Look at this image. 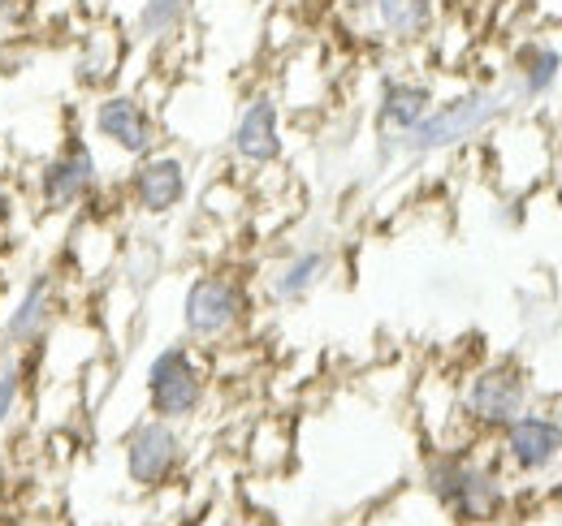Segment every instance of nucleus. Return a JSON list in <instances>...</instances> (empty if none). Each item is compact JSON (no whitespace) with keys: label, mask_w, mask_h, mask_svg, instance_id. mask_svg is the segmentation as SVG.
Here are the masks:
<instances>
[{"label":"nucleus","mask_w":562,"mask_h":526,"mask_svg":"<svg viewBox=\"0 0 562 526\" xmlns=\"http://www.w3.org/2000/svg\"><path fill=\"white\" fill-rule=\"evenodd\" d=\"M510 91L506 87H468L450 100H437L428 108L420 126L403 134L394 147H385L390 156H407V160H424V156H441L454 147H468L472 138L490 134L506 113H510Z\"/></svg>","instance_id":"1"},{"label":"nucleus","mask_w":562,"mask_h":526,"mask_svg":"<svg viewBox=\"0 0 562 526\" xmlns=\"http://www.w3.org/2000/svg\"><path fill=\"white\" fill-rule=\"evenodd\" d=\"M100 191V156L87 134H66L48 156L35 160L31 173V198L40 216H74L82 203Z\"/></svg>","instance_id":"2"},{"label":"nucleus","mask_w":562,"mask_h":526,"mask_svg":"<svg viewBox=\"0 0 562 526\" xmlns=\"http://www.w3.org/2000/svg\"><path fill=\"white\" fill-rule=\"evenodd\" d=\"M209 367H204V358L191 341L160 345L147 358V371H143L147 414L165 419V423H191L209 401Z\"/></svg>","instance_id":"3"},{"label":"nucleus","mask_w":562,"mask_h":526,"mask_svg":"<svg viewBox=\"0 0 562 526\" xmlns=\"http://www.w3.org/2000/svg\"><path fill=\"white\" fill-rule=\"evenodd\" d=\"M251 320V289L238 272L209 267L182 289V332L191 345H221Z\"/></svg>","instance_id":"4"},{"label":"nucleus","mask_w":562,"mask_h":526,"mask_svg":"<svg viewBox=\"0 0 562 526\" xmlns=\"http://www.w3.org/2000/svg\"><path fill=\"white\" fill-rule=\"evenodd\" d=\"M424 488L459 523H490L506 505V488H502L497 470L463 458L454 449H437L432 458L424 461Z\"/></svg>","instance_id":"5"},{"label":"nucleus","mask_w":562,"mask_h":526,"mask_svg":"<svg viewBox=\"0 0 562 526\" xmlns=\"http://www.w3.org/2000/svg\"><path fill=\"white\" fill-rule=\"evenodd\" d=\"M91 138L135 164L160 147V122L143 100V91L109 87L91 100Z\"/></svg>","instance_id":"6"},{"label":"nucleus","mask_w":562,"mask_h":526,"mask_svg":"<svg viewBox=\"0 0 562 526\" xmlns=\"http://www.w3.org/2000/svg\"><path fill=\"white\" fill-rule=\"evenodd\" d=\"M61 307H66V294H61V276L53 267H35L18 294L9 298V307L0 311V350H31V345H44L57 320H61Z\"/></svg>","instance_id":"7"},{"label":"nucleus","mask_w":562,"mask_h":526,"mask_svg":"<svg viewBox=\"0 0 562 526\" xmlns=\"http://www.w3.org/2000/svg\"><path fill=\"white\" fill-rule=\"evenodd\" d=\"M459 410H463V419L472 427L502 432L515 414L528 410V376H524V367L519 363H506V358L476 367L468 376L463 393H459Z\"/></svg>","instance_id":"8"},{"label":"nucleus","mask_w":562,"mask_h":526,"mask_svg":"<svg viewBox=\"0 0 562 526\" xmlns=\"http://www.w3.org/2000/svg\"><path fill=\"white\" fill-rule=\"evenodd\" d=\"M182 461H187V441L178 432V423H165V419H139L126 441H122V466H126V479L139 488V492H160L169 488L178 474H182Z\"/></svg>","instance_id":"9"},{"label":"nucleus","mask_w":562,"mask_h":526,"mask_svg":"<svg viewBox=\"0 0 562 526\" xmlns=\"http://www.w3.org/2000/svg\"><path fill=\"white\" fill-rule=\"evenodd\" d=\"M187 195H191V164H187V156L156 147L151 156H143V160L131 164L126 198H131V207L139 216H151V220L173 216L187 203Z\"/></svg>","instance_id":"10"},{"label":"nucleus","mask_w":562,"mask_h":526,"mask_svg":"<svg viewBox=\"0 0 562 526\" xmlns=\"http://www.w3.org/2000/svg\"><path fill=\"white\" fill-rule=\"evenodd\" d=\"M229 156L247 169H273L285 156L281 138V100L273 91H256L243 100L234 126H229Z\"/></svg>","instance_id":"11"},{"label":"nucleus","mask_w":562,"mask_h":526,"mask_svg":"<svg viewBox=\"0 0 562 526\" xmlns=\"http://www.w3.org/2000/svg\"><path fill=\"white\" fill-rule=\"evenodd\" d=\"M502 458L510 461L519 474H541L562 461V419L559 414H541V410H524L515 414L502 432Z\"/></svg>","instance_id":"12"},{"label":"nucleus","mask_w":562,"mask_h":526,"mask_svg":"<svg viewBox=\"0 0 562 526\" xmlns=\"http://www.w3.org/2000/svg\"><path fill=\"white\" fill-rule=\"evenodd\" d=\"M131 39L113 18H91L82 39H78V57H74V78L82 91H109L117 82V69L126 66Z\"/></svg>","instance_id":"13"},{"label":"nucleus","mask_w":562,"mask_h":526,"mask_svg":"<svg viewBox=\"0 0 562 526\" xmlns=\"http://www.w3.org/2000/svg\"><path fill=\"white\" fill-rule=\"evenodd\" d=\"M437 104V91L432 82L424 78H385L381 82V95H376V113H372V126H376V138L381 147H394L403 134H412L428 117V108Z\"/></svg>","instance_id":"14"},{"label":"nucleus","mask_w":562,"mask_h":526,"mask_svg":"<svg viewBox=\"0 0 562 526\" xmlns=\"http://www.w3.org/2000/svg\"><path fill=\"white\" fill-rule=\"evenodd\" d=\"M562 82V48L550 39H528L515 48L510 57V100L537 104L546 95H554V87Z\"/></svg>","instance_id":"15"},{"label":"nucleus","mask_w":562,"mask_h":526,"mask_svg":"<svg viewBox=\"0 0 562 526\" xmlns=\"http://www.w3.org/2000/svg\"><path fill=\"white\" fill-rule=\"evenodd\" d=\"M329 251L325 247H303V251H290L285 260L269 272V298L278 302V307H299V302H307L321 285H325V276H329Z\"/></svg>","instance_id":"16"},{"label":"nucleus","mask_w":562,"mask_h":526,"mask_svg":"<svg viewBox=\"0 0 562 526\" xmlns=\"http://www.w3.org/2000/svg\"><path fill=\"white\" fill-rule=\"evenodd\" d=\"M368 18L390 44H420L437 26V0H372Z\"/></svg>","instance_id":"17"},{"label":"nucleus","mask_w":562,"mask_h":526,"mask_svg":"<svg viewBox=\"0 0 562 526\" xmlns=\"http://www.w3.org/2000/svg\"><path fill=\"white\" fill-rule=\"evenodd\" d=\"M191 9H195V0H139L131 35L147 48H165L187 31Z\"/></svg>","instance_id":"18"},{"label":"nucleus","mask_w":562,"mask_h":526,"mask_svg":"<svg viewBox=\"0 0 562 526\" xmlns=\"http://www.w3.org/2000/svg\"><path fill=\"white\" fill-rule=\"evenodd\" d=\"M26 389H31V380L22 371V354L18 350H0V436L18 423Z\"/></svg>","instance_id":"19"},{"label":"nucleus","mask_w":562,"mask_h":526,"mask_svg":"<svg viewBox=\"0 0 562 526\" xmlns=\"http://www.w3.org/2000/svg\"><path fill=\"white\" fill-rule=\"evenodd\" d=\"M18 211H22V195L0 178V238H9L13 233V225H18Z\"/></svg>","instance_id":"20"},{"label":"nucleus","mask_w":562,"mask_h":526,"mask_svg":"<svg viewBox=\"0 0 562 526\" xmlns=\"http://www.w3.org/2000/svg\"><path fill=\"white\" fill-rule=\"evenodd\" d=\"M26 4H31V0H0V39L13 35V26H18V18H22Z\"/></svg>","instance_id":"21"},{"label":"nucleus","mask_w":562,"mask_h":526,"mask_svg":"<svg viewBox=\"0 0 562 526\" xmlns=\"http://www.w3.org/2000/svg\"><path fill=\"white\" fill-rule=\"evenodd\" d=\"M74 4H78V9L87 13V22H91V18H113V4H117V0H74Z\"/></svg>","instance_id":"22"},{"label":"nucleus","mask_w":562,"mask_h":526,"mask_svg":"<svg viewBox=\"0 0 562 526\" xmlns=\"http://www.w3.org/2000/svg\"><path fill=\"white\" fill-rule=\"evenodd\" d=\"M338 4H342L347 13H368V9H372V0H338Z\"/></svg>","instance_id":"23"}]
</instances>
